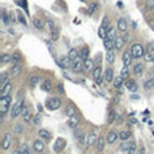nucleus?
Here are the masks:
<instances>
[{
	"mask_svg": "<svg viewBox=\"0 0 154 154\" xmlns=\"http://www.w3.org/2000/svg\"><path fill=\"white\" fill-rule=\"evenodd\" d=\"M32 147H34V150L38 151V153H41V151L45 150V143H43L42 138H39V139H35L34 143H32Z\"/></svg>",
	"mask_w": 154,
	"mask_h": 154,
	"instance_id": "12",
	"label": "nucleus"
},
{
	"mask_svg": "<svg viewBox=\"0 0 154 154\" xmlns=\"http://www.w3.org/2000/svg\"><path fill=\"white\" fill-rule=\"evenodd\" d=\"M123 80L124 78L122 77V76H118V77L113 78V86H115L116 89H119L122 85H123Z\"/></svg>",
	"mask_w": 154,
	"mask_h": 154,
	"instance_id": "30",
	"label": "nucleus"
},
{
	"mask_svg": "<svg viewBox=\"0 0 154 154\" xmlns=\"http://www.w3.org/2000/svg\"><path fill=\"white\" fill-rule=\"evenodd\" d=\"M11 89H12V84H11V81H8L3 88H0V97H4V96H7V95H11Z\"/></svg>",
	"mask_w": 154,
	"mask_h": 154,
	"instance_id": "13",
	"label": "nucleus"
},
{
	"mask_svg": "<svg viewBox=\"0 0 154 154\" xmlns=\"http://www.w3.org/2000/svg\"><path fill=\"white\" fill-rule=\"evenodd\" d=\"M58 92H59V93H65V91H64V86H62V84H58Z\"/></svg>",
	"mask_w": 154,
	"mask_h": 154,
	"instance_id": "57",
	"label": "nucleus"
},
{
	"mask_svg": "<svg viewBox=\"0 0 154 154\" xmlns=\"http://www.w3.org/2000/svg\"><path fill=\"white\" fill-rule=\"evenodd\" d=\"M65 147H66V139H64V138H57V139L54 140V145H53L54 151L59 153V151H62Z\"/></svg>",
	"mask_w": 154,
	"mask_h": 154,
	"instance_id": "5",
	"label": "nucleus"
},
{
	"mask_svg": "<svg viewBox=\"0 0 154 154\" xmlns=\"http://www.w3.org/2000/svg\"><path fill=\"white\" fill-rule=\"evenodd\" d=\"M29 113V108L26 107V105H23V108H22V112H20V115H22V118H23L24 115H27Z\"/></svg>",
	"mask_w": 154,
	"mask_h": 154,
	"instance_id": "53",
	"label": "nucleus"
},
{
	"mask_svg": "<svg viewBox=\"0 0 154 154\" xmlns=\"http://www.w3.org/2000/svg\"><path fill=\"white\" fill-rule=\"evenodd\" d=\"M154 86V78H150V80H147L145 83V88L146 89H150V88H153Z\"/></svg>",
	"mask_w": 154,
	"mask_h": 154,
	"instance_id": "47",
	"label": "nucleus"
},
{
	"mask_svg": "<svg viewBox=\"0 0 154 154\" xmlns=\"http://www.w3.org/2000/svg\"><path fill=\"white\" fill-rule=\"evenodd\" d=\"M105 142H107V138H104V137H99V138H97V142H96L97 151H103V150H104Z\"/></svg>",
	"mask_w": 154,
	"mask_h": 154,
	"instance_id": "20",
	"label": "nucleus"
},
{
	"mask_svg": "<svg viewBox=\"0 0 154 154\" xmlns=\"http://www.w3.org/2000/svg\"><path fill=\"white\" fill-rule=\"evenodd\" d=\"M92 68H93V62H92L91 59H85V61H84V70L88 72V70H91Z\"/></svg>",
	"mask_w": 154,
	"mask_h": 154,
	"instance_id": "38",
	"label": "nucleus"
},
{
	"mask_svg": "<svg viewBox=\"0 0 154 154\" xmlns=\"http://www.w3.org/2000/svg\"><path fill=\"white\" fill-rule=\"evenodd\" d=\"M22 108H23V100H18V101H16L15 104L11 107V111H10L11 119H15L18 115H20Z\"/></svg>",
	"mask_w": 154,
	"mask_h": 154,
	"instance_id": "3",
	"label": "nucleus"
},
{
	"mask_svg": "<svg viewBox=\"0 0 154 154\" xmlns=\"http://www.w3.org/2000/svg\"><path fill=\"white\" fill-rule=\"evenodd\" d=\"M11 142H12V138H11L10 132L4 134V138H3V142H2V149L3 150H8V149L11 147Z\"/></svg>",
	"mask_w": 154,
	"mask_h": 154,
	"instance_id": "8",
	"label": "nucleus"
},
{
	"mask_svg": "<svg viewBox=\"0 0 154 154\" xmlns=\"http://www.w3.org/2000/svg\"><path fill=\"white\" fill-rule=\"evenodd\" d=\"M80 57L85 61V59H88V57H89V50L86 47H84L83 50H81V53H80Z\"/></svg>",
	"mask_w": 154,
	"mask_h": 154,
	"instance_id": "43",
	"label": "nucleus"
},
{
	"mask_svg": "<svg viewBox=\"0 0 154 154\" xmlns=\"http://www.w3.org/2000/svg\"><path fill=\"white\" fill-rule=\"evenodd\" d=\"M124 85H126V88L128 89L130 92H135L138 89L137 83H135L134 80H130V78H127V80H126V84H124Z\"/></svg>",
	"mask_w": 154,
	"mask_h": 154,
	"instance_id": "19",
	"label": "nucleus"
},
{
	"mask_svg": "<svg viewBox=\"0 0 154 154\" xmlns=\"http://www.w3.org/2000/svg\"><path fill=\"white\" fill-rule=\"evenodd\" d=\"M11 107V95H7L4 97H0V112L4 115L8 112Z\"/></svg>",
	"mask_w": 154,
	"mask_h": 154,
	"instance_id": "2",
	"label": "nucleus"
},
{
	"mask_svg": "<svg viewBox=\"0 0 154 154\" xmlns=\"http://www.w3.org/2000/svg\"><path fill=\"white\" fill-rule=\"evenodd\" d=\"M97 31H99L97 34H99L100 38H103V39H105V38H107V31H108L107 27H104V26L101 24V26L99 27V30H97Z\"/></svg>",
	"mask_w": 154,
	"mask_h": 154,
	"instance_id": "29",
	"label": "nucleus"
},
{
	"mask_svg": "<svg viewBox=\"0 0 154 154\" xmlns=\"http://www.w3.org/2000/svg\"><path fill=\"white\" fill-rule=\"evenodd\" d=\"M130 146H131V142H130V139L128 140H123V142H122V145H120V150L128 151L130 150Z\"/></svg>",
	"mask_w": 154,
	"mask_h": 154,
	"instance_id": "36",
	"label": "nucleus"
},
{
	"mask_svg": "<svg viewBox=\"0 0 154 154\" xmlns=\"http://www.w3.org/2000/svg\"><path fill=\"white\" fill-rule=\"evenodd\" d=\"M153 8H154V0H147V2H146V10L151 11Z\"/></svg>",
	"mask_w": 154,
	"mask_h": 154,
	"instance_id": "50",
	"label": "nucleus"
},
{
	"mask_svg": "<svg viewBox=\"0 0 154 154\" xmlns=\"http://www.w3.org/2000/svg\"><path fill=\"white\" fill-rule=\"evenodd\" d=\"M12 154H22V153H20V150H15Z\"/></svg>",
	"mask_w": 154,
	"mask_h": 154,
	"instance_id": "58",
	"label": "nucleus"
},
{
	"mask_svg": "<svg viewBox=\"0 0 154 154\" xmlns=\"http://www.w3.org/2000/svg\"><path fill=\"white\" fill-rule=\"evenodd\" d=\"M22 73V64L11 66V76H19Z\"/></svg>",
	"mask_w": 154,
	"mask_h": 154,
	"instance_id": "26",
	"label": "nucleus"
},
{
	"mask_svg": "<svg viewBox=\"0 0 154 154\" xmlns=\"http://www.w3.org/2000/svg\"><path fill=\"white\" fill-rule=\"evenodd\" d=\"M32 23H34V26L37 27V29H39V30H42L43 29V22L41 20V19H34V20H32Z\"/></svg>",
	"mask_w": 154,
	"mask_h": 154,
	"instance_id": "44",
	"label": "nucleus"
},
{
	"mask_svg": "<svg viewBox=\"0 0 154 154\" xmlns=\"http://www.w3.org/2000/svg\"><path fill=\"white\" fill-rule=\"evenodd\" d=\"M19 150H20V153H22V154H31V150H30V149L27 147V145H23L20 149H19Z\"/></svg>",
	"mask_w": 154,
	"mask_h": 154,
	"instance_id": "48",
	"label": "nucleus"
},
{
	"mask_svg": "<svg viewBox=\"0 0 154 154\" xmlns=\"http://www.w3.org/2000/svg\"><path fill=\"white\" fill-rule=\"evenodd\" d=\"M88 137L89 135H86L85 132H80V134H77L76 139H77L78 145H80L81 147H86V145H88Z\"/></svg>",
	"mask_w": 154,
	"mask_h": 154,
	"instance_id": "7",
	"label": "nucleus"
},
{
	"mask_svg": "<svg viewBox=\"0 0 154 154\" xmlns=\"http://www.w3.org/2000/svg\"><path fill=\"white\" fill-rule=\"evenodd\" d=\"M120 76L124 78V80H127V78H128V76H130L128 66H123V69H122V72H120Z\"/></svg>",
	"mask_w": 154,
	"mask_h": 154,
	"instance_id": "40",
	"label": "nucleus"
},
{
	"mask_svg": "<svg viewBox=\"0 0 154 154\" xmlns=\"http://www.w3.org/2000/svg\"><path fill=\"white\" fill-rule=\"evenodd\" d=\"M31 118H32V115L29 112L27 115H24V116H23V120H24V122H31Z\"/></svg>",
	"mask_w": 154,
	"mask_h": 154,
	"instance_id": "54",
	"label": "nucleus"
},
{
	"mask_svg": "<svg viewBox=\"0 0 154 154\" xmlns=\"http://www.w3.org/2000/svg\"><path fill=\"white\" fill-rule=\"evenodd\" d=\"M39 122H41L39 115H35V116H34V120H32V123H34V124H39Z\"/></svg>",
	"mask_w": 154,
	"mask_h": 154,
	"instance_id": "55",
	"label": "nucleus"
},
{
	"mask_svg": "<svg viewBox=\"0 0 154 154\" xmlns=\"http://www.w3.org/2000/svg\"><path fill=\"white\" fill-rule=\"evenodd\" d=\"M38 135H39V138H42V139H45V140H49L51 138V134L46 128H41L39 131H38Z\"/></svg>",
	"mask_w": 154,
	"mask_h": 154,
	"instance_id": "24",
	"label": "nucleus"
},
{
	"mask_svg": "<svg viewBox=\"0 0 154 154\" xmlns=\"http://www.w3.org/2000/svg\"><path fill=\"white\" fill-rule=\"evenodd\" d=\"M11 58H12V56H11V54H8V53H4L2 56V62L3 64H8V62H11Z\"/></svg>",
	"mask_w": 154,
	"mask_h": 154,
	"instance_id": "39",
	"label": "nucleus"
},
{
	"mask_svg": "<svg viewBox=\"0 0 154 154\" xmlns=\"http://www.w3.org/2000/svg\"><path fill=\"white\" fill-rule=\"evenodd\" d=\"M131 137V131H122L119 132V139L120 140H128Z\"/></svg>",
	"mask_w": 154,
	"mask_h": 154,
	"instance_id": "32",
	"label": "nucleus"
},
{
	"mask_svg": "<svg viewBox=\"0 0 154 154\" xmlns=\"http://www.w3.org/2000/svg\"><path fill=\"white\" fill-rule=\"evenodd\" d=\"M38 83H39V76H37V74H35V76H32V77L30 78V81H29V85L31 86V88H34V86L37 85Z\"/></svg>",
	"mask_w": 154,
	"mask_h": 154,
	"instance_id": "33",
	"label": "nucleus"
},
{
	"mask_svg": "<svg viewBox=\"0 0 154 154\" xmlns=\"http://www.w3.org/2000/svg\"><path fill=\"white\" fill-rule=\"evenodd\" d=\"M7 83H8V73H2V78H0V88H3Z\"/></svg>",
	"mask_w": 154,
	"mask_h": 154,
	"instance_id": "37",
	"label": "nucleus"
},
{
	"mask_svg": "<svg viewBox=\"0 0 154 154\" xmlns=\"http://www.w3.org/2000/svg\"><path fill=\"white\" fill-rule=\"evenodd\" d=\"M11 64H12V65H19V64H22V56H20V53H19V51H15V53H12Z\"/></svg>",
	"mask_w": 154,
	"mask_h": 154,
	"instance_id": "21",
	"label": "nucleus"
},
{
	"mask_svg": "<svg viewBox=\"0 0 154 154\" xmlns=\"http://www.w3.org/2000/svg\"><path fill=\"white\" fill-rule=\"evenodd\" d=\"M105 59H107L108 64H113V61H115V56H113L112 50L107 51V54H105Z\"/></svg>",
	"mask_w": 154,
	"mask_h": 154,
	"instance_id": "34",
	"label": "nucleus"
},
{
	"mask_svg": "<svg viewBox=\"0 0 154 154\" xmlns=\"http://www.w3.org/2000/svg\"><path fill=\"white\" fill-rule=\"evenodd\" d=\"M58 65L62 68V69H68V68L72 66V59L69 57H61L58 59Z\"/></svg>",
	"mask_w": 154,
	"mask_h": 154,
	"instance_id": "9",
	"label": "nucleus"
},
{
	"mask_svg": "<svg viewBox=\"0 0 154 154\" xmlns=\"http://www.w3.org/2000/svg\"><path fill=\"white\" fill-rule=\"evenodd\" d=\"M116 119V113H115V111H111L110 112V118H108V124H111V123H113V120Z\"/></svg>",
	"mask_w": 154,
	"mask_h": 154,
	"instance_id": "46",
	"label": "nucleus"
},
{
	"mask_svg": "<svg viewBox=\"0 0 154 154\" xmlns=\"http://www.w3.org/2000/svg\"><path fill=\"white\" fill-rule=\"evenodd\" d=\"M69 57L72 61H74V59H77L78 57H80V53H78V50H76V49H70L69 50Z\"/></svg>",
	"mask_w": 154,
	"mask_h": 154,
	"instance_id": "31",
	"label": "nucleus"
},
{
	"mask_svg": "<svg viewBox=\"0 0 154 154\" xmlns=\"http://www.w3.org/2000/svg\"><path fill=\"white\" fill-rule=\"evenodd\" d=\"M104 80L107 81V83H111V81H113V70L111 69V68H107L104 72Z\"/></svg>",
	"mask_w": 154,
	"mask_h": 154,
	"instance_id": "23",
	"label": "nucleus"
},
{
	"mask_svg": "<svg viewBox=\"0 0 154 154\" xmlns=\"http://www.w3.org/2000/svg\"><path fill=\"white\" fill-rule=\"evenodd\" d=\"M96 10H97V3H91V5H89V8H88V14L92 15Z\"/></svg>",
	"mask_w": 154,
	"mask_h": 154,
	"instance_id": "45",
	"label": "nucleus"
},
{
	"mask_svg": "<svg viewBox=\"0 0 154 154\" xmlns=\"http://www.w3.org/2000/svg\"><path fill=\"white\" fill-rule=\"evenodd\" d=\"M96 142H97V134H96V130H93V131L89 134V137H88V145H86V149L91 147V146L95 145Z\"/></svg>",
	"mask_w": 154,
	"mask_h": 154,
	"instance_id": "17",
	"label": "nucleus"
},
{
	"mask_svg": "<svg viewBox=\"0 0 154 154\" xmlns=\"http://www.w3.org/2000/svg\"><path fill=\"white\" fill-rule=\"evenodd\" d=\"M78 124H80V118L77 116V113L73 115V116H70L69 120H68V126H69L70 128H76Z\"/></svg>",
	"mask_w": 154,
	"mask_h": 154,
	"instance_id": "14",
	"label": "nucleus"
},
{
	"mask_svg": "<svg viewBox=\"0 0 154 154\" xmlns=\"http://www.w3.org/2000/svg\"><path fill=\"white\" fill-rule=\"evenodd\" d=\"M143 69H145V66H143V64H137L134 66V74L135 76H142V73H143Z\"/></svg>",
	"mask_w": 154,
	"mask_h": 154,
	"instance_id": "28",
	"label": "nucleus"
},
{
	"mask_svg": "<svg viewBox=\"0 0 154 154\" xmlns=\"http://www.w3.org/2000/svg\"><path fill=\"white\" fill-rule=\"evenodd\" d=\"M118 138H119V134H116L115 131H111V132H108V135H107V142L110 143V145H112V143H115L116 140H118Z\"/></svg>",
	"mask_w": 154,
	"mask_h": 154,
	"instance_id": "22",
	"label": "nucleus"
},
{
	"mask_svg": "<svg viewBox=\"0 0 154 154\" xmlns=\"http://www.w3.org/2000/svg\"><path fill=\"white\" fill-rule=\"evenodd\" d=\"M118 30L120 32H127V20L124 18H119V20H118Z\"/></svg>",
	"mask_w": 154,
	"mask_h": 154,
	"instance_id": "18",
	"label": "nucleus"
},
{
	"mask_svg": "<svg viewBox=\"0 0 154 154\" xmlns=\"http://www.w3.org/2000/svg\"><path fill=\"white\" fill-rule=\"evenodd\" d=\"M66 115H68V118L76 115V107H73V105H69V107L66 108Z\"/></svg>",
	"mask_w": 154,
	"mask_h": 154,
	"instance_id": "42",
	"label": "nucleus"
},
{
	"mask_svg": "<svg viewBox=\"0 0 154 154\" xmlns=\"http://www.w3.org/2000/svg\"><path fill=\"white\" fill-rule=\"evenodd\" d=\"M59 107H61V100L58 97H51L46 101V108L50 111H57Z\"/></svg>",
	"mask_w": 154,
	"mask_h": 154,
	"instance_id": "4",
	"label": "nucleus"
},
{
	"mask_svg": "<svg viewBox=\"0 0 154 154\" xmlns=\"http://www.w3.org/2000/svg\"><path fill=\"white\" fill-rule=\"evenodd\" d=\"M41 88H42V91H45V92H50L51 89H53L51 81H50V80H45V81L42 83V85H41Z\"/></svg>",
	"mask_w": 154,
	"mask_h": 154,
	"instance_id": "27",
	"label": "nucleus"
},
{
	"mask_svg": "<svg viewBox=\"0 0 154 154\" xmlns=\"http://www.w3.org/2000/svg\"><path fill=\"white\" fill-rule=\"evenodd\" d=\"M147 49H149V51H154V42H151V43H149V46H147Z\"/></svg>",
	"mask_w": 154,
	"mask_h": 154,
	"instance_id": "56",
	"label": "nucleus"
},
{
	"mask_svg": "<svg viewBox=\"0 0 154 154\" xmlns=\"http://www.w3.org/2000/svg\"><path fill=\"white\" fill-rule=\"evenodd\" d=\"M80 2H85V0H80Z\"/></svg>",
	"mask_w": 154,
	"mask_h": 154,
	"instance_id": "60",
	"label": "nucleus"
},
{
	"mask_svg": "<svg viewBox=\"0 0 154 154\" xmlns=\"http://www.w3.org/2000/svg\"><path fill=\"white\" fill-rule=\"evenodd\" d=\"M49 27H50V37H51V39H53V41L58 39V37H59V30L57 29V27H54L51 22H49Z\"/></svg>",
	"mask_w": 154,
	"mask_h": 154,
	"instance_id": "15",
	"label": "nucleus"
},
{
	"mask_svg": "<svg viewBox=\"0 0 154 154\" xmlns=\"http://www.w3.org/2000/svg\"><path fill=\"white\" fill-rule=\"evenodd\" d=\"M131 54L134 58H142V57H145V47H143L140 43H134V45L131 46Z\"/></svg>",
	"mask_w": 154,
	"mask_h": 154,
	"instance_id": "1",
	"label": "nucleus"
},
{
	"mask_svg": "<svg viewBox=\"0 0 154 154\" xmlns=\"http://www.w3.org/2000/svg\"><path fill=\"white\" fill-rule=\"evenodd\" d=\"M140 154H145V149H140Z\"/></svg>",
	"mask_w": 154,
	"mask_h": 154,
	"instance_id": "59",
	"label": "nucleus"
},
{
	"mask_svg": "<svg viewBox=\"0 0 154 154\" xmlns=\"http://www.w3.org/2000/svg\"><path fill=\"white\" fill-rule=\"evenodd\" d=\"M103 45H104V47L107 49V51L112 50V49H115V45H113V39H110V38H105L104 42H103Z\"/></svg>",
	"mask_w": 154,
	"mask_h": 154,
	"instance_id": "25",
	"label": "nucleus"
},
{
	"mask_svg": "<svg viewBox=\"0 0 154 154\" xmlns=\"http://www.w3.org/2000/svg\"><path fill=\"white\" fill-rule=\"evenodd\" d=\"M145 59L147 62H154V51H146L145 53Z\"/></svg>",
	"mask_w": 154,
	"mask_h": 154,
	"instance_id": "41",
	"label": "nucleus"
},
{
	"mask_svg": "<svg viewBox=\"0 0 154 154\" xmlns=\"http://www.w3.org/2000/svg\"><path fill=\"white\" fill-rule=\"evenodd\" d=\"M132 54H131V50H126L123 53V57H122V59H123V65L124 66H128L130 64H131V61H132Z\"/></svg>",
	"mask_w": 154,
	"mask_h": 154,
	"instance_id": "11",
	"label": "nucleus"
},
{
	"mask_svg": "<svg viewBox=\"0 0 154 154\" xmlns=\"http://www.w3.org/2000/svg\"><path fill=\"white\" fill-rule=\"evenodd\" d=\"M14 131H15V134H22V132H23V126H22L20 123H18L15 126V130H14Z\"/></svg>",
	"mask_w": 154,
	"mask_h": 154,
	"instance_id": "51",
	"label": "nucleus"
},
{
	"mask_svg": "<svg viewBox=\"0 0 154 154\" xmlns=\"http://www.w3.org/2000/svg\"><path fill=\"white\" fill-rule=\"evenodd\" d=\"M72 70H74V72H80V70L84 69V59L81 58V57H78L77 59H74V61H72Z\"/></svg>",
	"mask_w": 154,
	"mask_h": 154,
	"instance_id": "6",
	"label": "nucleus"
},
{
	"mask_svg": "<svg viewBox=\"0 0 154 154\" xmlns=\"http://www.w3.org/2000/svg\"><path fill=\"white\" fill-rule=\"evenodd\" d=\"M101 73H103V69L101 66H97L93 69V73H92V77H93V80L96 81L97 84L101 83Z\"/></svg>",
	"mask_w": 154,
	"mask_h": 154,
	"instance_id": "10",
	"label": "nucleus"
},
{
	"mask_svg": "<svg viewBox=\"0 0 154 154\" xmlns=\"http://www.w3.org/2000/svg\"><path fill=\"white\" fill-rule=\"evenodd\" d=\"M116 37H118V35H116V29L111 27V29L107 31V38H110V39H115Z\"/></svg>",
	"mask_w": 154,
	"mask_h": 154,
	"instance_id": "35",
	"label": "nucleus"
},
{
	"mask_svg": "<svg viewBox=\"0 0 154 154\" xmlns=\"http://www.w3.org/2000/svg\"><path fill=\"white\" fill-rule=\"evenodd\" d=\"M124 43H126V39H124V37H116L115 39H113V45H115L116 50H120V49L123 47Z\"/></svg>",
	"mask_w": 154,
	"mask_h": 154,
	"instance_id": "16",
	"label": "nucleus"
},
{
	"mask_svg": "<svg viewBox=\"0 0 154 154\" xmlns=\"http://www.w3.org/2000/svg\"><path fill=\"white\" fill-rule=\"evenodd\" d=\"M18 20L20 22V23H23V24H27V20H26V18H24L22 14H18Z\"/></svg>",
	"mask_w": 154,
	"mask_h": 154,
	"instance_id": "52",
	"label": "nucleus"
},
{
	"mask_svg": "<svg viewBox=\"0 0 154 154\" xmlns=\"http://www.w3.org/2000/svg\"><path fill=\"white\" fill-rule=\"evenodd\" d=\"M2 16H3V23H4V24H8V23H10L11 19L8 18V15H7V12H5V11H3V12H2Z\"/></svg>",
	"mask_w": 154,
	"mask_h": 154,
	"instance_id": "49",
	"label": "nucleus"
}]
</instances>
